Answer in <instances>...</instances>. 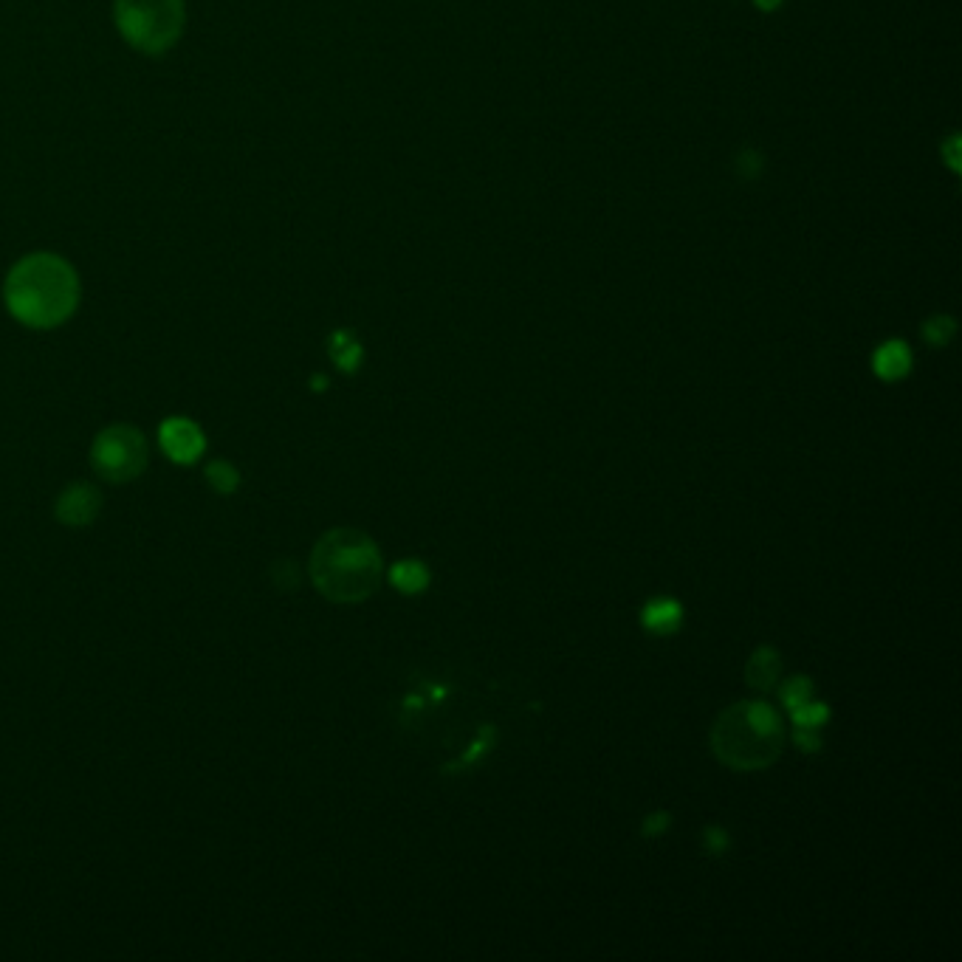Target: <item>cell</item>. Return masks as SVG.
<instances>
[{
    "mask_svg": "<svg viewBox=\"0 0 962 962\" xmlns=\"http://www.w3.org/2000/svg\"><path fill=\"white\" fill-rule=\"evenodd\" d=\"M641 624L644 630L655 635H672L683 624V607L675 599H652L641 610Z\"/></svg>",
    "mask_w": 962,
    "mask_h": 962,
    "instance_id": "10",
    "label": "cell"
},
{
    "mask_svg": "<svg viewBox=\"0 0 962 962\" xmlns=\"http://www.w3.org/2000/svg\"><path fill=\"white\" fill-rule=\"evenodd\" d=\"M672 824V816L669 813H655V816H649L647 821H644V836H661V833H666V827Z\"/></svg>",
    "mask_w": 962,
    "mask_h": 962,
    "instance_id": "20",
    "label": "cell"
},
{
    "mask_svg": "<svg viewBox=\"0 0 962 962\" xmlns=\"http://www.w3.org/2000/svg\"><path fill=\"white\" fill-rule=\"evenodd\" d=\"M796 745H799L802 751H807V754H813V751H819L821 748V737L813 731V728L796 726Z\"/></svg>",
    "mask_w": 962,
    "mask_h": 962,
    "instance_id": "19",
    "label": "cell"
},
{
    "mask_svg": "<svg viewBox=\"0 0 962 962\" xmlns=\"http://www.w3.org/2000/svg\"><path fill=\"white\" fill-rule=\"evenodd\" d=\"M734 167H737V173H740L742 178H757V175H762V170H765V156H762L759 150H754V147H745L740 156H737Z\"/></svg>",
    "mask_w": 962,
    "mask_h": 962,
    "instance_id": "17",
    "label": "cell"
},
{
    "mask_svg": "<svg viewBox=\"0 0 962 962\" xmlns=\"http://www.w3.org/2000/svg\"><path fill=\"white\" fill-rule=\"evenodd\" d=\"M158 438H161L164 452H167L175 463H195V460L201 458V452H204V435H201V429L192 424V421H187V418H170V421H164Z\"/></svg>",
    "mask_w": 962,
    "mask_h": 962,
    "instance_id": "6",
    "label": "cell"
},
{
    "mask_svg": "<svg viewBox=\"0 0 962 962\" xmlns=\"http://www.w3.org/2000/svg\"><path fill=\"white\" fill-rule=\"evenodd\" d=\"M331 356L333 362L339 364V370L353 373V370H359V364H362V345L356 342L353 333L336 331L331 336Z\"/></svg>",
    "mask_w": 962,
    "mask_h": 962,
    "instance_id": "12",
    "label": "cell"
},
{
    "mask_svg": "<svg viewBox=\"0 0 962 962\" xmlns=\"http://www.w3.org/2000/svg\"><path fill=\"white\" fill-rule=\"evenodd\" d=\"M754 3H757L759 12H776L785 0H754Z\"/></svg>",
    "mask_w": 962,
    "mask_h": 962,
    "instance_id": "22",
    "label": "cell"
},
{
    "mask_svg": "<svg viewBox=\"0 0 962 962\" xmlns=\"http://www.w3.org/2000/svg\"><path fill=\"white\" fill-rule=\"evenodd\" d=\"M954 331H957V322L946 314L931 316V319L923 322V339H926L931 347L948 345V342H951V336H954Z\"/></svg>",
    "mask_w": 962,
    "mask_h": 962,
    "instance_id": "13",
    "label": "cell"
},
{
    "mask_svg": "<svg viewBox=\"0 0 962 962\" xmlns=\"http://www.w3.org/2000/svg\"><path fill=\"white\" fill-rule=\"evenodd\" d=\"M790 714H793V723H796V726H807V728H816L830 720V709H827L824 703H813V700H807L805 706L793 709Z\"/></svg>",
    "mask_w": 962,
    "mask_h": 962,
    "instance_id": "15",
    "label": "cell"
},
{
    "mask_svg": "<svg viewBox=\"0 0 962 962\" xmlns=\"http://www.w3.org/2000/svg\"><path fill=\"white\" fill-rule=\"evenodd\" d=\"M116 26L127 43L147 54H164L184 32V0H116Z\"/></svg>",
    "mask_w": 962,
    "mask_h": 962,
    "instance_id": "4",
    "label": "cell"
},
{
    "mask_svg": "<svg viewBox=\"0 0 962 962\" xmlns=\"http://www.w3.org/2000/svg\"><path fill=\"white\" fill-rule=\"evenodd\" d=\"M872 370L884 381H898L912 370V350L900 339H889L875 350L872 356Z\"/></svg>",
    "mask_w": 962,
    "mask_h": 962,
    "instance_id": "8",
    "label": "cell"
},
{
    "mask_svg": "<svg viewBox=\"0 0 962 962\" xmlns=\"http://www.w3.org/2000/svg\"><path fill=\"white\" fill-rule=\"evenodd\" d=\"M381 551L356 528H333L311 553V579L316 590L336 604L367 601L381 584Z\"/></svg>",
    "mask_w": 962,
    "mask_h": 962,
    "instance_id": "2",
    "label": "cell"
},
{
    "mask_svg": "<svg viewBox=\"0 0 962 962\" xmlns=\"http://www.w3.org/2000/svg\"><path fill=\"white\" fill-rule=\"evenodd\" d=\"M779 697H782V703H785L790 711L799 709V706H805L807 700H813V680L805 678V675H796V678H790L788 683L782 686Z\"/></svg>",
    "mask_w": 962,
    "mask_h": 962,
    "instance_id": "14",
    "label": "cell"
},
{
    "mask_svg": "<svg viewBox=\"0 0 962 962\" xmlns=\"http://www.w3.org/2000/svg\"><path fill=\"white\" fill-rule=\"evenodd\" d=\"M390 579H393V584L401 593L415 596V593H424L426 587H429V570H426L424 562L410 559V562H398V565L390 570Z\"/></svg>",
    "mask_w": 962,
    "mask_h": 962,
    "instance_id": "11",
    "label": "cell"
},
{
    "mask_svg": "<svg viewBox=\"0 0 962 962\" xmlns=\"http://www.w3.org/2000/svg\"><path fill=\"white\" fill-rule=\"evenodd\" d=\"M785 748L782 717L762 700H742L717 714L711 726V751L734 771H762Z\"/></svg>",
    "mask_w": 962,
    "mask_h": 962,
    "instance_id": "3",
    "label": "cell"
},
{
    "mask_svg": "<svg viewBox=\"0 0 962 962\" xmlns=\"http://www.w3.org/2000/svg\"><path fill=\"white\" fill-rule=\"evenodd\" d=\"M957 147H960V139H957V136H951L946 147H943V153H946L948 167H951V170H960V156H957Z\"/></svg>",
    "mask_w": 962,
    "mask_h": 962,
    "instance_id": "21",
    "label": "cell"
},
{
    "mask_svg": "<svg viewBox=\"0 0 962 962\" xmlns=\"http://www.w3.org/2000/svg\"><path fill=\"white\" fill-rule=\"evenodd\" d=\"M102 497L88 483H74L60 494L57 500V520L65 525H88L99 514Z\"/></svg>",
    "mask_w": 962,
    "mask_h": 962,
    "instance_id": "7",
    "label": "cell"
},
{
    "mask_svg": "<svg viewBox=\"0 0 962 962\" xmlns=\"http://www.w3.org/2000/svg\"><path fill=\"white\" fill-rule=\"evenodd\" d=\"M703 847L709 852H726L728 850V833L723 827H706L703 833Z\"/></svg>",
    "mask_w": 962,
    "mask_h": 962,
    "instance_id": "18",
    "label": "cell"
},
{
    "mask_svg": "<svg viewBox=\"0 0 962 962\" xmlns=\"http://www.w3.org/2000/svg\"><path fill=\"white\" fill-rule=\"evenodd\" d=\"M3 297L17 322L29 328H57L77 311L79 277L57 254H29L9 271Z\"/></svg>",
    "mask_w": 962,
    "mask_h": 962,
    "instance_id": "1",
    "label": "cell"
},
{
    "mask_svg": "<svg viewBox=\"0 0 962 962\" xmlns=\"http://www.w3.org/2000/svg\"><path fill=\"white\" fill-rule=\"evenodd\" d=\"M96 474L108 483H130L147 469V443L133 426H111L91 449Z\"/></svg>",
    "mask_w": 962,
    "mask_h": 962,
    "instance_id": "5",
    "label": "cell"
},
{
    "mask_svg": "<svg viewBox=\"0 0 962 962\" xmlns=\"http://www.w3.org/2000/svg\"><path fill=\"white\" fill-rule=\"evenodd\" d=\"M779 672H782V658L773 647H759L751 661L745 666V680L751 689L757 692H771L773 686L779 683Z\"/></svg>",
    "mask_w": 962,
    "mask_h": 962,
    "instance_id": "9",
    "label": "cell"
},
{
    "mask_svg": "<svg viewBox=\"0 0 962 962\" xmlns=\"http://www.w3.org/2000/svg\"><path fill=\"white\" fill-rule=\"evenodd\" d=\"M206 477H209V483L218 491H223V494L237 489V472L229 463H212V466L206 469Z\"/></svg>",
    "mask_w": 962,
    "mask_h": 962,
    "instance_id": "16",
    "label": "cell"
}]
</instances>
